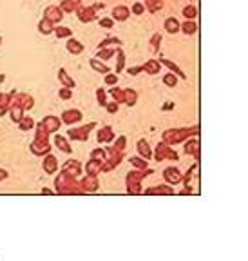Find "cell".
I'll use <instances>...</instances> for the list:
<instances>
[{
    "label": "cell",
    "instance_id": "obj_6",
    "mask_svg": "<svg viewBox=\"0 0 248 261\" xmlns=\"http://www.w3.org/2000/svg\"><path fill=\"white\" fill-rule=\"evenodd\" d=\"M74 13L78 15V20L84 22V24H89V22H93V20H96V18H98V15H96V11L93 9V6L80 4Z\"/></svg>",
    "mask_w": 248,
    "mask_h": 261
},
{
    "label": "cell",
    "instance_id": "obj_20",
    "mask_svg": "<svg viewBox=\"0 0 248 261\" xmlns=\"http://www.w3.org/2000/svg\"><path fill=\"white\" fill-rule=\"evenodd\" d=\"M96 138H98V142L100 143H107V142H113L114 140V130H113V127H102V129L98 130V135H96Z\"/></svg>",
    "mask_w": 248,
    "mask_h": 261
},
{
    "label": "cell",
    "instance_id": "obj_44",
    "mask_svg": "<svg viewBox=\"0 0 248 261\" xmlns=\"http://www.w3.org/2000/svg\"><path fill=\"white\" fill-rule=\"evenodd\" d=\"M125 143H127V138L125 136H120L116 142H114L113 147H109L107 151H116V152H123V149H125Z\"/></svg>",
    "mask_w": 248,
    "mask_h": 261
},
{
    "label": "cell",
    "instance_id": "obj_32",
    "mask_svg": "<svg viewBox=\"0 0 248 261\" xmlns=\"http://www.w3.org/2000/svg\"><path fill=\"white\" fill-rule=\"evenodd\" d=\"M54 145H57L62 152H71V151H73V149H71V145H69V142H67V138H64V136H60V135L54 136Z\"/></svg>",
    "mask_w": 248,
    "mask_h": 261
},
{
    "label": "cell",
    "instance_id": "obj_11",
    "mask_svg": "<svg viewBox=\"0 0 248 261\" xmlns=\"http://www.w3.org/2000/svg\"><path fill=\"white\" fill-rule=\"evenodd\" d=\"M62 122L67 123V125H73V123L80 122L81 120V111L80 109H67L62 113Z\"/></svg>",
    "mask_w": 248,
    "mask_h": 261
},
{
    "label": "cell",
    "instance_id": "obj_57",
    "mask_svg": "<svg viewBox=\"0 0 248 261\" xmlns=\"http://www.w3.org/2000/svg\"><path fill=\"white\" fill-rule=\"evenodd\" d=\"M42 194H53V191H49V189H42Z\"/></svg>",
    "mask_w": 248,
    "mask_h": 261
},
{
    "label": "cell",
    "instance_id": "obj_42",
    "mask_svg": "<svg viewBox=\"0 0 248 261\" xmlns=\"http://www.w3.org/2000/svg\"><path fill=\"white\" fill-rule=\"evenodd\" d=\"M111 96L114 98V102H118V103H123V100H125V94H123V89H120V87L113 86L111 87Z\"/></svg>",
    "mask_w": 248,
    "mask_h": 261
},
{
    "label": "cell",
    "instance_id": "obj_26",
    "mask_svg": "<svg viewBox=\"0 0 248 261\" xmlns=\"http://www.w3.org/2000/svg\"><path fill=\"white\" fill-rule=\"evenodd\" d=\"M123 94H125V100H123V103H127L129 107L136 106V102H138V93H136L134 89L127 87V89H123Z\"/></svg>",
    "mask_w": 248,
    "mask_h": 261
},
{
    "label": "cell",
    "instance_id": "obj_40",
    "mask_svg": "<svg viewBox=\"0 0 248 261\" xmlns=\"http://www.w3.org/2000/svg\"><path fill=\"white\" fill-rule=\"evenodd\" d=\"M18 127H20V130H31L33 127H35V120L31 118V116H22V120L18 122Z\"/></svg>",
    "mask_w": 248,
    "mask_h": 261
},
{
    "label": "cell",
    "instance_id": "obj_51",
    "mask_svg": "<svg viewBox=\"0 0 248 261\" xmlns=\"http://www.w3.org/2000/svg\"><path fill=\"white\" fill-rule=\"evenodd\" d=\"M58 96H60L62 100H71V98H73V89H69V87H62V89L58 91Z\"/></svg>",
    "mask_w": 248,
    "mask_h": 261
},
{
    "label": "cell",
    "instance_id": "obj_52",
    "mask_svg": "<svg viewBox=\"0 0 248 261\" xmlns=\"http://www.w3.org/2000/svg\"><path fill=\"white\" fill-rule=\"evenodd\" d=\"M100 28H105V29H111V28H114V20L113 18H109V16H103V18H100Z\"/></svg>",
    "mask_w": 248,
    "mask_h": 261
},
{
    "label": "cell",
    "instance_id": "obj_10",
    "mask_svg": "<svg viewBox=\"0 0 248 261\" xmlns=\"http://www.w3.org/2000/svg\"><path fill=\"white\" fill-rule=\"evenodd\" d=\"M81 189H84V192H94L100 189V184H98V178L96 174H87L86 178L80 181Z\"/></svg>",
    "mask_w": 248,
    "mask_h": 261
},
{
    "label": "cell",
    "instance_id": "obj_7",
    "mask_svg": "<svg viewBox=\"0 0 248 261\" xmlns=\"http://www.w3.org/2000/svg\"><path fill=\"white\" fill-rule=\"evenodd\" d=\"M44 18L51 20L53 24H60L62 18H64V11H62L58 6H47V8L44 9Z\"/></svg>",
    "mask_w": 248,
    "mask_h": 261
},
{
    "label": "cell",
    "instance_id": "obj_4",
    "mask_svg": "<svg viewBox=\"0 0 248 261\" xmlns=\"http://www.w3.org/2000/svg\"><path fill=\"white\" fill-rule=\"evenodd\" d=\"M96 127V123L91 122L87 123V125L84 127H76V129H69V133H67V136H69L71 140H80V142H86L87 138H89V133Z\"/></svg>",
    "mask_w": 248,
    "mask_h": 261
},
{
    "label": "cell",
    "instance_id": "obj_29",
    "mask_svg": "<svg viewBox=\"0 0 248 261\" xmlns=\"http://www.w3.org/2000/svg\"><path fill=\"white\" fill-rule=\"evenodd\" d=\"M102 165H103L102 162H98V160H93V158H91L89 162L86 163V171H87V174H98V172L102 171Z\"/></svg>",
    "mask_w": 248,
    "mask_h": 261
},
{
    "label": "cell",
    "instance_id": "obj_58",
    "mask_svg": "<svg viewBox=\"0 0 248 261\" xmlns=\"http://www.w3.org/2000/svg\"><path fill=\"white\" fill-rule=\"evenodd\" d=\"M4 80H6V74L2 73V74H0V84H2V82H4Z\"/></svg>",
    "mask_w": 248,
    "mask_h": 261
},
{
    "label": "cell",
    "instance_id": "obj_49",
    "mask_svg": "<svg viewBox=\"0 0 248 261\" xmlns=\"http://www.w3.org/2000/svg\"><path fill=\"white\" fill-rule=\"evenodd\" d=\"M103 80H105V86H116V84H118V74L116 73H107V74H103Z\"/></svg>",
    "mask_w": 248,
    "mask_h": 261
},
{
    "label": "cell",
    "instance_id": "obj_38",
    "mask_svg": "<svg viewBox=\"0 0 248 261\" xmlns=\"http://www.w3.org/2000/svg\"><path fill=\"white\" fill-rule=\"evenodd\" d=\"M116 45V47H120V44H122V40L120 38H116V37H107V38H103L100 44H98V49H103V47H111V45Z\"/></svg>",
    "mask_w": 248,
    "mask_h": 261
},
{
    "label": "cell",
    "instance_id": "obj_54",
    "mask_svg": "<svg viewBox=\"0 0 248 261\" xmlns=\"http://www.w3.org/2000/svg\"><path fill=\"white\" fill-rule=\"evenodd\" d=\"M118 106H120V103L118 102H107V111H109V113L111 114H114V113H116V111H118Z\"/></svg>",
    "mask_w": 248,
    "mask_h": 261
},
{
    "label": "cell",
    "instance_id": "obj_3",
    "mask_svg": "<svg viewBox=\"0 0 248 261\" xmlns=\"http://www.w3.org/2000/svg\"><path fill=\"white\" fill-rule=\"evenodd\" d=\"M190 135H198V127H192V129H169L163 133V142H167L169 145H174L187 140Z\"/></svg>",
    "mask_w": 248,
    "mask_h": 261
},
{
    "label": "cell",
    "instance_id": "obj_18",
    "mask_svg": "<svg viewBox=\"0 0 248 261\" xmlns=\"http://www.w3.org/2000/svg\"><path fill=\"white\" fill-rule=\"evenodd\" d=\"M161 65H165V67H169V71H171V73H174L176 76L178 78H187V74L183 73V69H181V67H179L178 64H176V62H172V60H169V58H161Z\"/></svg>",
    "mask_w": 248,
    "mask_h": 261
},
{
    "label": "cell",
    "instance_id": "obj_33",
    "mask_svg": "<svg viewBox=\"0 0 248 261\" xmlns=\"http://www.w3.org/2000/svg\"><path fill=\"white\" fill-rule=\"evenodd\" d=\"M145 9L149 13H158L163 9V0H145Z\"/></svg>",
    "mask_w": 248,
    "mask_h": 261
},
{
    "label": "cell",
    "instance_id": "obj_37",
    "mask_svg": "<svg viewBox=\"0 0 248 261\" xmlns=\"http://www.w3.org/2000/svg\"><path fill=\"white\" fill-rule=\"evenodd\" d=\"M37 130H35V140H42V142H49V133L45 130V127L40 123H37Z\"/></svg>",
    "mask_w": 248,
    "mask_h": 261
},
{
    "label": "cell",
    "instance_id": "obj_14",
    "mask_svg": "<svg viewBox=\"0 0 248 261\" xmlns=\"http://www.w3.org/2000/svg\"><path fill=\"white\" fill-rule=\"evenodd\" d=\"M42 167H44V171L47 172V174H54V172L58 171V160L49 152V154L44 156V163H42Z\"/></svg>",
    "mask_w": 248,
    "mask_h": 261
},
{
    "label": "cell",
    "instance_id": "obj_5",
    "mask_svg": "<svg viewBox=\"0 0 248 261\" xmlns=\"http://www.w3.org/2000/svg\"><path fill=\"white\" fill-rule=\"evenodd\" d=\"M154 156L158 162H163V160H178V154L172 151L171 145H169L167 142L158 143V147H156V151H154Z\"/></svg>",
    "mask_w": 248,
    "mask_h": 261
},
{
    "label": "cell",
    "instance_id": "obj_23",
    "mask_svg": "<svg viewBox=\"0 0 248 261\" xmlns=\"http://www.w3.org/2000/svg\"><path fill=\"white\" fill-rule=\"evenodd\" d=\"M163 28H165V31H167V33H171V35H176V33H178L179 29H181V24H179L178 18L171 16V18H167V20H165Z\"/></svg>",
    "mask_w": 248,
    "mask_h": 261
},
{
    "label": "cell",
    "instance_id": "obj_21",
    "mask_svg": "<svg viewBox=\"0 0 248 261\" xmlns=\"http://www.w3.org/2000/svg\"><path fill=\"white\" fill-rule=\"evenodd\" d=\"M89 65L93 67V71H96V73H102V74H107V73H111V69H109V65L105 64L103 60H100V58H91L89 60Z\"/></svg>",
    "mask_w": 248,
    "mask_h": 261
},
{
    "label": "cell",
    "instance_id": "obj_31",
    "mask_svg": "<svg viewBox=\"0 0 248 261\" xmlns=\"http://www.w3.org/2000/svg\"><path fill=\"white\" fill-rule=\"evenodd\" d=\"M54 35L57 38H71L73 37V29L67 28V25H54Z\"/></svg>",
    "mask_w": 248,
    "mask_h": 261
},
{
    "label": "cell",
    "instance_id": "obj_35",
    "mask_svg": "<svg viewBox=\"0 0 248 261\" xmlns=\"http://www.w3.org/2000/svg\"><path fill=\"white\" fill-rule=\"evenodd\" d=\"M114 55H116V47H103V49H98L96 58H100V60H109Z\"/></svg>",
    "mask_w": 248,
    "mask_h": 261
},
{
    "label": "cell",
    "instance_id": "obj_8",
    "mask_svg": "<svg viewBox=\"0 0 248 261\" xmlns=\"http://www.w3.org/2000/svg\"><path fill=\"white\" fill-rule=\"evenodd\" d=\"M29 149H31L33 154L37 156H45L51 152V145H49V142H42V140H33V143L29 145Z\"/></svg>",
    "mask_w": 248,
    "mask_h": 261
},
{
    "label": "cell",
    "instance_id": "obj_27",
    "mask_svg": "<svg viewBox=\"0 0 248 261\" xmlns=\"http://www.w3.org/2000/svg\"><path fill=\"white\" fill-rule=\"evenodd\" d=\"M18 100H20L22 107H24V111H29L35 107V98L31 96V94H25V93H18Z\"/></svg>",
    "mask_w": 248,
    "mask_h": 261
},
{
    "label": "cell",
    "instance_id": "obj_22",
    "mask_svg": "<svg viewBox=\"0 0 248 261\" xmlns=\"http://www.w3.org/2000/svg\"><path fill=\"white\" fill-rule=\"evenodd\" d=\"M65 49L69 51L71 55H80L81 51H84V44H81L80 40H76V38H67V44H65Z\"/></svg>",
    "mask_w": 248,
    "mask_h": 261
},
{
    "label": "cell",
    "instance_id": "obj_28",
    "mask_svg": "<svg viewBox=\"0 0 248 261\" xmlns=\"http://www.w3.org/2000/svg\"><path fill=\"white\" fill-rule=\"evenodd\" d=\"M185 152H187V154H194L196 158H200V143H198V140H188V142L185 143Z\"/></svg>",
    "mask_w": 248,
    "mask_h": 261
},
{
    "label": "cell",
    "instance_id": "obj_1",
    "mask_svg": "<svg viewBox=\"0 0 248 261\" xmlns=\"http://www.w3.org/2000/svg\"><path fill=\"white\" fill-rule=\"evenodd\" d=\"M54 187H57L58 194H81V192H84V189H81V185L76 181V178L65 174V172H60V174L57 176Z\"/></svg>",
    "mask_w": 248,
    "mask_h": 261
},
{
    "label": "cell",
    "instance_id": "obj_25",
    "mask_svg": "<svg viewBox=\"0 0 248 261\" xmlns=\"http://www.w3.org/2000/svg\"><path fill=\"white\" fill-rule=\"evenodd\" d=\"M116 69H114V73H122L123 69H125V53H123L122 47H116Z\"/></svg>",
    "mask_w": 248,
    "mask_h": 261
},
{
    "label": "cell",
    "instance_id": "obj_45",
    "mask_svg": "<svg viewBox=\"0 0 248 261\" xmlns=\"http://www.w3.org/2000/svg\"><path fill=\"white\" fill-rule=\"evenodd\" d=\"M96 100L102 107L107 106V93H105V89H103V87H98V89H96Z\"/></svg>",
    "mask_w": 248,
    "mask_h": 261
},
{
    "label": "cell",
    "instance_id": "obj_12",
    "mask_svg": "<svg viewBox=\"0 0 248 261\" xmlns=\"http://www.w3.org/2000/svg\"><path fill=\"white\" fill-rule=\"evenodd\" d=\"M42 125L45 127V130H47L49 135L51 133H57L58 129H60V125H62V120L58 118V116H44V120H42Z\"/></svg>",
    "mask_w": 248,
    "mask_h": 261
},
{
    "label": "cell",
    "instance_id": "obj_47",
    "mask_svg": "<svg viewBox=\"0 0 248 261\" xmlns=\"http://www.w3.org/2000/svg\"><path fill=\"white\" fill-rule=\"evenodd\" d=\"M130 163H132L136 169H147V160L142 158V156H132V158H130Z\"/></svg>",
    "mask_w": 248,
    "mask_h": 261
},
{
    "label": "cell",
    "instance_id": "obj_53",
    "mask_svg": "<svg viewBox=\"0 0 248 261\" xmlns=\"http://www.w3.org/2000/svg\"><path fill=\"white\" fill-rule=\"evenodd\" d=\"M127 73H129L130 76H136V74L143 73V65H134V67H129V69H127Z\"/></svg>",
    "mask_w": 248,
    "mask_h": 261
},
{
    "label": "cell",
    "instance_id": "obj_24",
    "mask_svg": "<svg viewBox=\"0 0 248 261\" xmlns=\"http://www.w3.org/2000/svg\"><path fill=\"white\" fill-rule=\"evenodd\" d=\"M80 4H81L80 0H62L58 8H60L64 13H74V11L78 9V6H80Z\"/></svg>",
    "mask_w": 248,
    "mask_h": 261
},
{
    "label": "cell",
    "instance_id": "obj_48",
    "mask_svg": "<svg viewBox=\"0 0 248 261\" xmlns=\"http://www.w3.org/2000/svg\"><path fill=\"white\" fill-rule=\"evenodd\" d=\"M91 158L93 160H98V162H105L107 160V152L103 151V149H94L93 152H91Z\"/></svg>",
    "mask_w": 248,
    "mask_h": 261
},
{
    "label": "cell",
    "instance_id": "obj_16",
    "mask_svg": "<svg viewBox=\"0 0 248 261\" xmlns=\"http://www.w3.org/2000/svg\"><path fill=\"white\" fill-rule=\"evenodd\" d=\"M143 73H147V74H158V73H161V62L156 60V58L147 60L145 64H143Z\"/></svg>",
    "mask_w": 248,
    "mask_h": 261
},
{
    "label": "cell",
    "instance_id": "obj_36",
    "mask_svg": "<svg viewBox=\"0 0 248 261\" xmlns=\"http://www.w3.org/2000/svg\"><path fill=\"white\" fill-rule=\"evenodd\" d=\"M179 31L183 33V35H194V33L198 31V24H196L194 20H185L183 24H181Z\"/></svg>",
    "mask_w": 248,
    "mask_h": 261
},
{
    "label": "cell",
    "instance_id": "obj_9",
    "mask_svg": "<svg viewBox=\"0 0 248 261\" xmlns=\"http://www.w3.org/2000/svg\"><path fill=\"white\" fill-rule=\"evenodd\" d=\"M62 172L76 178L78 174H81V163L76 162V160H67V162L64 163V167H62Z\"/></svg>",
    "mask_w": 248,
    "mask_h": 261
},
{
    "label": "cell",
    "instance_id": "obj_41",
    "mask_svg": "<svg viewBox=\"0 0 248 261\" xmlns=\"http://www.w3.org/2000/svg\"><path fill=\"white\" fill-rule=\"evenodd\" d=\"M183 16H185V20H194L196 16H198V8L192 4L185 6L183 8Z\"/></svg>",
    "mask_w": 248,
    "mask_h": 261
},
{
    "label": "cell",
    "instance_id": "obj_43",
    "mask_svg": "<svg viewBox=\"0 0 248 261\" xmlns=\"http://www.w3.org/2000/svg\"><path fill=\"white\" fill-rule=\"evenodd\" d=\"M161 40H163L161 33H154V35L151 37V51L152 53H158L159 45H161Z\"/></svg>",
    "mask_w": 248,
    "mask_h": 261
},
{
    "label": "cell",
    "instance_id": "obj_50",
    "mask_svg": "<svg viewBox=\"0 0 248 261\" xmlns=\"http://www.w3.org/2000/svg\"><path fill=\"white\" fill-rule=\"evenodd\" d=\"M145 11H147V9H145V6H143L142 2H134V4H132V8H130V13H132V15H143Z\"/></svg>",
    "mask_w": 248,
    "mask_h": 261
},
{
    "label": "cell",
    "instance_id": "obj_19",
    "mask_svg": "<svg viewBox=\"0 0 248 261\" xmlns=\"http://www.w3.org/2000/svg\"><path fill=\"white\" fill-rule=\"evenodd\" d=\"M58 80H60V84L64 87H69V89L76 87V82L73 80V76H71V74L64 69V67H60V69H58Z\"/></svg>",
    "mask_w": 248,
    "mask_h": 261
},
{
    "label": "cell",
    "instance_id": "obj_34",
    "mask_svg": "<svg viewBox=\"0 0 248 261\" xmlns=\"http://www.w3.org/2000/svg\"><path fill=\"white\" fill-rule=\"evenodd\" d=\"M138 152H140V156H143L145 160H149L152 156V151H151V147H149V143L145 142V140H140L138 142Z\"/></svg>",
    "mask_w": 248,
    "mask_h": 261
},
{
    "label": "cell",
    "instance_id": "obj_59",
    "mask_svg": "<svg viewBox=\"0 0 248 261\" xmlns=\"http://www.w3.org/2000/svg\"><path fill=\"white\" fill-rule=\"evenodd\" d=\"M0 45H2V37H0Z\"/></svg>",
    "mask_w": 248,
    "mask_h": 261
},
{
    "label": "cell",
    "instance_id": "obj_17",
    "mask_svg": "<svg viewBox=\"0 0 248 261\" xmlns=\"http://www.w3.org/2000/svg\"><path fill=\"white\" fill-rule=\"evenodd\" d=\"M130 16V9L127 6H114L113 8V20L123 22Z\"/></svg>",
    "mask_w": 248,
    "mask_h": 261
},
{
    "label": "cell",
    "instance_id": "obj_56",
    "mask_svg": "<svg viewBox=\"0 0 248 261\" xmlns=\"http://www.w3.org/2000/svg\"><path fill=\"white\" fill-rule=\"evenodd\" d=\"M93 9H94V11H98V9H103V4H102V2H100V4H94Z\"/></svg>",
    "mask_w": 248,
    "mask_h": 261
},
{
    "label": "cell",
    "instance_id": "obj_46",
    "mask_svg": "<svg viewBox=\"0 0 248 261\" xmlns=\"http://www.w3.org/2000/svg\"><path fill=\"white\" fill-rule=\"evenodd\" d=\"M163 84L169 87H176V84H178V76H176L174 73H167L165 76H163Z\"/></svg>",
    "mask_w": 248,
    "mask_h": 261
},
{
    "label": "cell",
    "instance_id": "obj_2",
    "mask_svg": "<svg viewBox=\"0 0 248 261\" xmlns=\"http://www.w3.org/2000/svg\"><path fill=\"white\" fill-rule=\"evenodd\" d=\"M149 174H152L151 169H136V171H130L125 178V184H127V192L130 194H140L142 192V181L143 178H147Z\"/></svg>",
    "mask_w": 248,
    "mask_h": 261
},
{
    "label": "cell",
    "instance_id": "obj_13",
    "mask_svg": "<svg viewBox=\"0 0 248 261\" xmlns=\"http://www.w3.org/2000/svg\"><path fill=\"white\" fill-rule=\"evenodd\" d=\"M163 178L167 179L169 184H172V185L179 184V181H183V176H181V172H179L176 167H167V169H165V171H163Z\"/></svg>",
    "mask_w": 248,
    "mask_h": 261
},
{
    "label": "cell",
    "instance_id": "obj_30",
    "mask_svg": "<svg viewBox=\"0 0 248 261\" xmlns=\"http://www.w3.org/2000/svg\"><path fill=\"white\" fill-rule=\"evenodd\" d=\"M38 31H40L42 35H51V33L54 31V24L51 20H47V18H42V20L38 22Z\"/></svg>",
    "mask_w": 248,
    "mask_h": 261
},
{
    "label": "cell",
    "instance_id": "obj_55",
    "mask_svg": "<svg viewBox=\"0 0 248 261\" xmlns=\"http://www.w3.org/2000/svg\"><path fill=\"white\" fill-rule=\"evenodd\" d=\"M6 178H8V171H6V169H0V181Z\"/></svg>",
    "mask_w": 248,
    "mask_h": 261
},
{
    "label": "cell",
    "instance_id": "obj_15",
    "mask_svg": "<svg viewBox=\"0 0 248 261\" xmlns=\"http://www.w3.org/2000/svg\"><path fill=\"white\" fill-rule=\"evenodd\" d=\"M13 94H15V89H13L11 93H0V116H6V113L9 111Z\"/></svg>",
    "mask_w": 248,
    "mask_h": 261
},
{
    "label": "cell",
    "instance_id": "obj_39",
    "mask_svg": "<svg viewBox=\"0 0 248 261\" xmlns=\"http://www.w3.org/2000/svg\"><path fill=\"white\" fill-rule=\"evenodd\" d=\"M145 194H172V189L167 187V185H159V187L147 189Z\"/></svg>",
    "mask_w": 248,
    "mask_h": 261
}]
</instances>
